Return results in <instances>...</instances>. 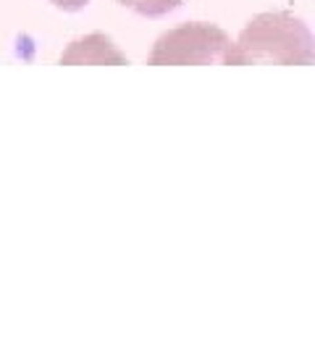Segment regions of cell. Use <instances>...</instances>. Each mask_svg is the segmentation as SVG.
<instances>
[{"label":"cell","instance_id":"277c9868","mask_svg":"<svg viewBox=\"0 0 315 355\" xmlns=\"http://www.w3.org/2000/svg\"><path fill=\"white\" fill-rule=\"evenodd\" d=\"M51 3L61 11H82L89 0H51Z\"/></svg>","mask_w":315,"mask_h":355},{"label":"cell","instance_id":"7a4b0ae2","mask_svg":"<svg viewBox=\"0 0 315 355\" xmlns=\"http://www.w3.org/2000/svg\"><path fill=\"white\" fill-rule=\"evenodd\" d=\"M231 37L213 24H184L155 42L147 64L150 66H205L215 64L228 51Z\"/></svg>","mask_w":315,"mask_h":355},{"label":"cell","instance_id":"6da1fadb","mask_svg":"<svg viewBox=\"0 0 315 355\" xmlns=\"http://www.w3.org/2000/svg\"><path fill=\"white\" fill-rule=\"evenodd\" d=\"M313 64V35L289 13H260L242 29L237 42L228 45L221 64Z\"/></svg>","mask_w":315,"mask_h":355},{"label":"cell","instance_id":"3957f363","mask_svg":"<svg viewBox=\"0 0 315 355\" xmlns=\"http://www.w3.org/2000/svg\"><path fill=\"white\" fill-rule=\"evenodd\" d=\"M118 3L126 6V8H132V11L142 13V16L155 19V16H165L168 11L179 8L184 0H118Z\"/></svg>","mask_w":315,"mask_h":355}]
</instances>
